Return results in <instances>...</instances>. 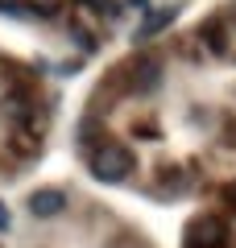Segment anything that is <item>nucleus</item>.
Returning a JSON list of instances; mask_svg holds the SVG:
<instances>
[{
	"instance_id": "f257e3e1",
	"label": "nucleus",
	"mask_w": 236,
	"mask_h": 248,
	"mask_svg": "<svg viewBox=\"0 0 236 248\" xmlns=\"http://www.w3.org/2000/svg\"><path fill=\"white\" fill-rule=\"evenodd\" d=\"M87 166H91V178H100V182H124L133 174V153L124 145H100V149H91Z\"/></svg>"
},
{
	"instance_id": "f03ea898",
	"label": "nucleus",
	"mask_w": 236,
	"mask_h": 248,
	"mask_svg": "<svg viewBox=\"0 0 236 248\" xmlns=\"http://www.w3.org/2000/svg\"><path fill=\"white\" fill-rule=\"evenodd\" d=\"M183 244L186 248H224L228 244V228L219 219H211V215H199V219L186 228Z\"/></svg>"
},
{
	"instance_id": "7ed1b4c3",
	"label": "nucleus",
	"mask_w": 236,
	"mask_h": 248,
	"mask_svg": "<svg viewBox=\"0 0 236 248\" xmlns=\"http://www.w3.org/2000/svg\"><path fill=\"white\" fill-rule=\"evenodd\" d=\"M129 83H133V91H153L162 83V62L157 58H137L133 71H129Z\"/></svg>"
},
{
	"instance_id": "20e7f679",
	"label": "nucleus",
	"mask_w": 236,
	"mask_h": 248,
	"mask_svg": "<svg viewBox=\"0 0 236 248\" xmlns=\"http://www.w3.org/2000/svg\"><path fill=\"white\" fill-rule=\"evenodd\" d=\"M62 207H67V195H62V190H37V195H29V211H34L37 219H50Z\"/></svg>"
},
{
	"instance_id": "39448f33",
	"label": "nucleus",
	"mask_w": 236,
	"mask_h": 248,
	"mask_svg": "<svg viewBox=\"0 0 236 248\" xmlns=\"http://www.w3.org/2000/svg\"><path fill=\"white\" fill-rule=\"evenodd\" d=\"M174 21V9H157V13H149L145 17V25H141V37H153V33H162V29Z\"/></svg>"
},
{
	"instance_id": "423d86ee",
	"label": "nucleus",
	"mask_w": 236,
	"mask_h": 248,
	"mask_svg": "<svg viewBox=\"0 0 236 248\" xmlns=\"http://www.w3.org/2000/svg\"><path fill=\"white\" fill-rule=\"evenodd\" d=\"M0 13H13V17H37L46 9H34V4H21V0H0Z\"/></svg>"
},
{
	"instance_id": "0eeeda50",
	"label": "nucleus",
	"mask_w": 236,
	"mask_h": 248,
	"mask_svg": "<svg viewBox=\"0 0 236 248\" xmlns=\"http://www.w3.org/2000/svg\"><path fill=\"white\" fill-rule=\"evenodd\" d=\"M203 37H207V46L216 54H228V42H224V33H219V25H207V29H203Z\"/></svg>"
},
{
	"instance_id": "6e6552de",
	"label": "nucleus",
	"mask_w": 236,
	"mask_h": 248,
	"mask_svg": "<svg viewBox=\"0 0 236 248\" xmlns=\"http://www.w3.org/2000/svg\"><path fill=\"white\" fill-rule=\"evenodd\" d=\"M91 9H100V13H112V0H87Z\"/></svg>"
},
{
	"instance_id": "1a4fd4ad",
	"label": "nucleus",
	"mask_w": 236,
	"mask_h": 248,
	"mask_svg": "<svg viewBox=\"0 0 236 248\" xmlns=\"http://www.w3.org/2000/svg\"><path fill=\"white\" fill-rule=\"evenodd\" d=\"M4 228H9V207L0 203V232H4Z\"/></svg>"
},
{
	"instance_id": "9d476101",
	"label": "nucleus",
	"mask_w": 236,
	"mask_h": 248,
	"mask_svg": "<svg viewBox=\"0 0 236 248\" xmlns=\"http://www.w3.org/2000/svg\"><path fill=\"white\" fill-rule=\"evenodd\" d=\"M232 203H236V186H232Z\"/></svg>"
}]
</instances>
